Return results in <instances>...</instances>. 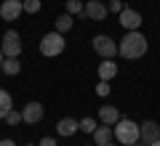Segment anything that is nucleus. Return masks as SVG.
Returning a JSON list of instances; mask_svg holds the SVG:
<instances>
[{
	"label": "nucleus",
	"mask_w": 160,
	"mask_h": 146,
	"mask_svg": "<svg viewBox=\"0 0 160 146\" xmlns=\"http://www.w3.org/2000/svg\"><path fill=\"white\" fill-rule=\"evenodd\" d=\"M6 122H8V125H13V128H16L19 122H24V120H22V112H16V109H11V112L6 114Z\"/></svg>",
	"instance_id": "obj_21"
},
{
	"label": "nucleus",
	"mask_w": 160,
	"mask_h": 146,
	"mask_svg": "<svg viewBox=\"0 0 160 146\" xmlns=\"http://www.w3.org/2000/svg\"><path fill=\"white\" fill-rule=\"evenodd\" d=\"M107 13H109V8L104 6L102 0H88L86 8H83V16H88L91 21H104V19H107Z\"/></svg>",
	"instance_id": "obj_9"
},
{
	"label": "nucleus",
	"mask_w": 160,
	"mask_h": 146,
	"mask_svg": "<svg viewBox=\"0 0 160 146\" xmlns=\"http://www.w3.org/2000/svg\"><path fill=\"white\" fill-rule=\"evenodd\" d=\"M131 146H147V144H144V141H136V144H131Z\"/></svg>",
	"instance_id": "obj_26"
},
{
	"label": "nucleus",
	"mask_w": 160,
	"mask_h": 146,
	"mask_svg": "<svg viewBox=\"0 0 160 146\" xmlns=\"http://www.w3.org/2000/svg\"><path fill=\"white\" fill-rule=\"evenodd\" d=\"M64 48H67V40H64V35L56 32V29H53V32H48V35H43V40H40V53H43V56H48V59L64 53Z\"/></svg>",
	"instance_id": "obj_3"
},
{
	"label": "nucleus",
	"mask_w": 160,
	"mask_h": 146,
	"mask_svg": "<svg viewBox=\"0 0 160 146\" xmlns=\"http://www.w3.org/2000/svg\"><path fill=\"white\" fill-rule=\"evenodd\" d=\"M96 96H109V82H107V80H99V85H96Z\"/></svg>",
	"instance_id": "obj_22"
},
{
	"label": "nucleus",
	"mask_w": 160,
	"mask_h": 146,
	"mask_svg": "<svg viewBox=\"0 0 160 146\" xmlns=\"http://www.w3.org/2000/svg\"><path fill=\"white\" fill-rule=\"evenodd\" d=\"M53 24H56V32L64 35V32H69V29H72V16H69V13H59Z\"/></svg>",
	"instance_id": "obj_16"
},
{
	"label": "nucleus",
	"mask_w": 160,
	"mask_h": 146,
	"mask_svg": "<svg viewBox=\"0 0 160 146\" xmlns=\"http://www.w3.org/2000/svg\"><path fill=\"white\" fill-rule=\"evenodd\" d=\"M22 13H24L22 0H3V6H0V16H3V21H16Z\"/></svg>",
	"instance_id": "obj_10"
},
{
	"label": "nucleus",
	"mask_w": 160,
	"mask_h": 146,
	"mask_svg": "<svg viewBox=\"0 0 160 146\" xmlns=\"http://www.w3.org/2000/svg\"><path fill=\"white\" fill-rule=\"evenodd\" d=\"M43 117H46V109H43V104H40V101H29L27 106L22 109V120H24L27 125L43 122Z\"/></svg>",
	"instance_id": "obj_6"
},
{
	"label": "nucleus",
	"mask_w": 160,
	"mask_h": 146,
	"mask_svg": "<svg viewBox=\"0 0 160 146\" xmlns=\"http://www.w3.org/2000/svg\"><path fill=\"white\" fill-rule=\"evenodd\" d=\"M160 138V125L155 122V120H144L142 125H139V141H144V144H155V141Z\"/></svg>",
	"instance_id": "obj_8"
},
{
	"label": "nucleus",
	"mask_w": 160,
	"mask_h": 146,
	"mask_svg": "<svg viewBox=\"0 0 160 146\" xmlns=\"http://www.w3.org/2000/svg\"><path fill=\"white\" fill-rule=\"evenodd\" d=\"M109 11H112V13H120V11H123V3H120V0H109Z\"/></svg>",
	"instance_id": "obj_23"
},
{
	"label": "nucleus",
	"mask_w": 160,
	"mask_h": 146,
	"mask_svg": "<svg viewBox=\"0 0 160 146\" xmlns=\"http://www.w3.org/2000/svg\"><path fill=\"white\" fill-rule=\"evenodd\" d=\"M112 133H115V141H118L120 146H131L139 141V125L133 122V120L128 117H120L118 122L112 125Z\"/></svg>",
	"instance_id": "obj_2"
},
{
	"label": "nucleus",
	"mask_w": 160,
	"mask_h": 146,
	"mask_svg": "<svg viewBox=\"0 0 160 146\" xmlns=\"http://www.w3.org/2000/svg\"><path fill=\"white\" fill-rule=\"evenodd\" d=\"M91 45H93V51L102 59H115L118 56V43H115L112 37H107V35H96Z\"/></svg>",
	"instance_id": "obj_5"
},
{
	"label": "nucleus",
	"mask_w": 160,
	"mask_h": 146,
	"mask_svg": "<svg viewBox=\"0 0 160 146\" xmlns=\"http://www.w3.org/2000/svg\"><path fill=\"white\" fill-rule=\"evenodd\" d=\"M118 21L123 29H128V32H133V29L142 27V13L133 11V8H123V11L118 13Z\"/></svg>",
	"instance_id": "obj_7"
},
{
	"label": "nucleus",
	"mask_w": 160,
	"mask_h": 146,
	"mask_svg": "<svg viewBox=\"0 0 160 146\" xmlns=\"http://www.w3.org/2000/svg\"><path fill=\"white\" fill-rule=\"evenodd\" d=\"M3 59H6V56H3V51H0V64H3Z\"/></svg>",
	"instance_id": "obj_28"
},
{
	"label": "nucleus",
	"mask_w": 160,
	"mask_h": 146,
	"mask_svg": "<svg viewBox=\"0 0 160 146\" xmlns=\"http://www.w3.org/2000/svg\"><path fill=\"white\" fill-rule=\"evenodd\" d=\"M107 146H115V144H107Z\"/></svg>",
	"instance_id": "obj_30"
},
{
	"label": "nucleus",
	"mask_w": 160,
	"mask_h": 146,
	"mask_svg": "<svg viewBox=\"0 0 160 146\" xmlns=\"http://www.w3.org/2000/svg\"><path fill=\"white\" fill-rule=\"evenodd\" d=\"M0 51H3L6 59H19V53H22V35H19L16 29H8V32L3 35Z\"/></svg>",
	"instance_id": "obj_4"
},
{
	"label": "nucleus",
	"mask_w": 160,
	"mask_h": 146,
	"mask_svg": "<svg viewBox=\"0 0 160 146\" xmlns=\"http://www.w3.org/2000/svg\"><path fill=\"white\" fill-rule=\"evenodd\" d=\"M80 130V122L78 120H72V117H62L56 122V133L62 135V138H69V135H75Z\"/></svg>",
	"instance_id": "obj_11"
},
{
	"label": "nucleus",
	"mask_w": 160,
	"mask_h": 146,
	"mask_svg": "<svg viewBox=\"0 0 160 146\" xmlns=\"http://www.w3.org/2000/svg\"><path fill=\"white\" fill-rule=\"evenodd\" d=\"M115 74H118V64L112 61V59H102V64H99V80H112Z\"/></svg>",
	"instance_id": "obj_13"
},
{
	"label": "nucleus",
	"mask_w": 160,
	"mask_h": 146,
	"mask_svg": "<svg viewBox=\"0 0 160 146\" xmlns=\"http://www.w3.org/2000/svg\"><path fill=\"white\" fill-rule=\"evenodd\" d=\"M27 146H38V144H27Z\"/></svg>",
	"instance_id": "obj_29"
},
{
	"label": "nucleus",
	"mask_w": 160,
	"mask_h": 146,
	"mask_svg": "<svg viewBox=\"0 0 160 146\" xmlns=\"http://www.w3.org/2000/svg\"><path fill=\"white\" fill-rule=\"evenodd\" d=\"M99 120H102V125H115L120 120L118 106H102V109H99Z\"/></svg>",
	"instance_id": "obj_14"
},
{
	"label": "nucleus",
	"mask_w": 160,
	"mask_h": 146,
	"mask_svg": "<svg viewBox=\"0 0 160 146\" xmlns=\"http://www.w3.org/2000/svg\"><path fill=\"white\" fill-rule=\"evenodd\" d=\"M0 69H3V74L13 77V74H19V72H22V64H19V59H3Z\"/></svg>",
	"instance_id": "obj_15"
},
{
	"label": "nucleus",
	"mask_w": 160,
	"mask_h": 146,
	"mask_svg": "<svg viewBox=\"0 0 160 146\" xmlns=\"http://www.w3.org/2000/svg\"><path fill=\"white\" fill-rule=\"evenodd\" d=\"M13 109V101H11V96L6 93V90H0V120H6V114Z\"/></svg>",
	"instance_id": "obj_17"
},
{
	"label": "nucleus",
	"mask_w": 160,
	"mask_h": 146,
	"mask_svg": "<svg viewBox=\"0 0 160 146\" xmlns=\"http://www.w3.org/2000/svg\"><path fill=\"white\" fill-rule=\"evenodd\" d=\"M0 146H16V141H11V138H0Z\"/></svg>",
	"instance_id": "obj_25"
},
{
	"label": "nucleus",
	"mask_w": 160,
	"mask_h": 146,
	"mask_svg": "<svg viewBox=\"0 0 160 146\" xmlns=\"http://www.w3.org/2000/svg\"><path fill=\"white\" fill-rule=\"evenodd\" d=\"M91 135H93V141H96V146H107V144H112V138H115V133H112V128H109V125L96 128Z\"/></svg>",
	"instance_id": "obj_12"
},
{
	"label": "nucleus",
	"mask_w": 160,
	"mask_h": 146,
	"mask_svg": "<svg viewBox=\"0 0 160 146\" xmlns=\"http://www.w3.org/2000/svg\"><path fill=\"white\" fill-rule=\"evenodd\" d=\"M149 146H160V138H158V141H155V144H149Z\"/></svg>",
	"instance_id": "obj_27"
},
{
	"label": "nucleus",
	"mask_w": 160,
	"mask_h": 146,
	"mask_svg": "<svg viewBox=\"0 0 160 146\" xmlns=\"http://www.w3.org/2000/svg\"><path fill=\"white\" fill-rule=\"evenodd\" d=\"M38 146H56V138H53V135H46V138H40Z\"/></svg>",
	"instance_id": "obj_24"
},
{
	"label": "nucleus",
	"mask_w": 160,
	"mask_h": 146,
	"mask_svg": "<svg viewBox=\"0 0 160 146\" xmlns=\"http://www.w3.org/2000/svg\"><path fill=\"white\" fill-rule=\"evenodd\" d=\"M147 48H149L147 37H144L139 29H133V32L123 35V40H120V45H118V53L123 59H142L144 53H147Z\"/></svg>",
	"instance_id": "obj_1"
},
{
	"label": "nucleus",
	"mask_w": 160,
	"mask_h": 146,
	"mask_svg": "<svg viewBox=\"0 0 160 146\" xmlns=\"http://www.w3.org/2000/svg\"><path fill=\"white\" fill-rule=\"evenodd\" d=\"M22 6H24L27 13H38L40 8H43V3H40V0H22Z\"/></svg>",
	"instance_id": "obj_20"
},
{
	"label": "nucleus",
	"mask_w": 160,
	"mask_h": 146,
	"mask_svg": "<svg viewBox=\"0 0 160 146\" xmlns=\"http://www.w3.org/2000/svg\"><path fill=\"white\" fill-rule=\"evenodd\" d=\"M96 128H99V125H96L93 117H83V120H80V133H93Z\"/></svg>",
	"instance_id": "obj_19"
},
{
	"label": "nucleus",
	"mask_w": 160,
	"mask_h": 146,
	"mask_svg": "<svg viewBox=\"0 0 160 146\" xmlns=\"http://www.w3.org/2000/svg\"><path fill=\"white\" fill-rule=\"evenodd\" d=\"M64 6H67V13H69V16H83L86 3H80V0H67Z\"/></svg>",
	"instance_id": "obj_18"
}]
</instances>
